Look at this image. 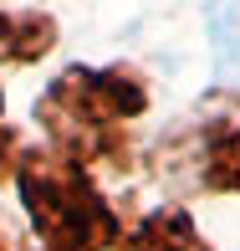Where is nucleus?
<instances>
[{"label":"nucleus","mask_w":240,"mask_h":251,"mask_svg":"<svg viewBox=\"0 0 240 251\" xmlns=\"http://www.w3.org/2000/svg\"><path fill=\"white\" fill-rule=\"evenodd\" d=\"M26 205H31L36 226L46 231V241L56 251H97L118 236L108 205L97 200L87 175L72 169V164H46V175L36 164L26 175Z\"/></svg>","instance_id":"obj_1"},{"label":"nucleus","mask_w":240,"mask_h":251,"mask_svg":"<svg viewBox=\"0 0 240 251\" xmlns=\"http://www.w3.org/2000/svg\"><path fill=\"white\" fill-rule=\"evenodd\" d=\"M123 251H210V246L194 236L184 210H158V215H148L138 231L128 236Z\"/></svg>","instance_id":"obj_2"},{"label":"nucleus","mask_w":240,"mask_h":251,"mask_svg":"<svg viewBox=\"0 0 240 251\" xmlns=\"http://www.w3.org/2000/svg\"><path fill=\"white\" fill-rule=\"evenodd\" d=\"M210 41L225 82H240V0H210Z\"/></svg>","instance_id":"obj_3"},{"label":"nucleus","mask_w":240,"mask_h":251,"mask_svg":"<svg viewBox=\"0 0 240 251\" xmlns=\"http://www.w3.org/2000/svg\"><path fill=\"white\" fill-rule=\"evenodd\" d=\"M210 185H220V190H240V128L210 149Z\"/></svg>","instance_id":"obj_4"}]
</instances>
